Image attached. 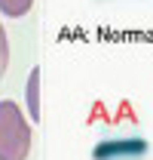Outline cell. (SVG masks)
I'll use <instances>...</instances> for the list:
<instances>
[{
	"label": "cell",
	"mask_w": 153,
	"mask_h": 160,
	"mask_svg": "<svg viewBox=\"0 0 153 160\" xmlns=\"http://www.w3.org/2000/svg\"><path fill=\"white\" fill-rule=\"evenodd\" d=\"M31 154V123L16 102H0V160H28Z\"/></svg>",
	"instance_id": "1"
},
{
	"label": "cell",
	"mask_w": 153,
	"mask_h": 160,
	"mask_svg": "<svg viewBox=\"0 0 153 160\" xmlns=\"http://www.w3.org/2000/svg\"><path fill=\"white\" fill-rule=\"evenodd\" d=\"M147 151L144 139H110L101 148H95V160H114V157H141Z\"/></svg>",
	"instance_id": "2"
},
{
	"label": "cell",
	"mask_w": 153,
	"mask_h": 160,
	"mask_svg": "<svg viewBox=\"0 0 153 160\" xmlns=\"http://www.w3.org/2000/svg\"><path fill=\"white\" fill-rule=\"evenodd\" d=\"M28 117L31 120H40V68H34L28 74Z\"/></svg>",
	"instance_id": "3"
},
{
	"label": "cell",
	"mask_w": 153,
	"mask_h": 160,
	"mask_svg": "<svg viewBox=\"0 0 153 160\" xmlns=\"http://www.w3.org/2000/svg\"><path fill=\"white\" fill-rule=\"evenodd\" d=\"M31 6H34V0H0V12L6 19H25L31 12Z\"/></svg>",
	"instance_id": "4"
},
{
	"label": "cell",
	"mask_w": 153,
	"mask_h": 160,
	"mask_svg": "<svg viewBox=\"0 0 153 160\" xmlns=\"http://www.w3.org/2000/svg\"><path fill=\"white\" fill-rule=\"evenodd\" d=\"M6 65H9V40H6V31L0 25V77L6 74Z\"/></svg>",
	"instance_id": "5"
}]
</instances>
